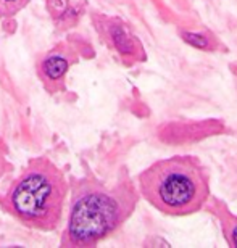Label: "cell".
<instances>
[{
  "instance_id": "6da1fadb",
  "label": "cell",
  "mask_w": 237,
  "mask_h": 248,
  "mask_svg": "<svg viewBox=\"0 0 237 248\" xmlns=\"http://www.w3.org/2000/svg\"><path fill=\"white\" fill-rule=\"evenodd\" d=\"M137 202V188L127 177L111 186L94 176L76 179L71 187L60 245L65 248L97 247L129 219Z\"/></svg>"
},
{
  "instance_id": "7a4b0ae2",
  "label": "cell",
  "mask_w": 237,
  "mask_h": 248,
  "mask_svg": "<svg viewBox=\"0 0 237 248\" xmlns=\"http://www.w3.org/2000/svg\"><path fill=\"white\" fill-rule=\"evenodd\" d=\"M68 192L60 168L47 156H36L8 186L0 205L24 227L52 232L62 224Z\"/></svg>"
},
{
  "instance_id": "3957f363",
  "label": "cell",
  "mask_w": 237,
  "mask_h": 248,
  "mask_svg": "<svg viewBox=\"0 0 237 248\" xmlns=\"http://www.w3.org/2000/svg\"><path fill=\"white\" fill-rule=\"evenodd\" d=\"M139 193L168 216H189L210 198V179L195 156L182 155L155 161L137 177Z\"/></svg>"
},
{
  "instance_id": "277c9868",
  "label": "cell",
  "mask_w": 237,
  "mask_h": 248,
  "mask_svg": "<svg viewBox=\"0 0 237 248\" xmlns=\"http://www.w3.org/2000/svg\"><path fill=\"white\" fill-rule=\"evenodd\" d=\"M78 62L76 48L68 42H58L44 52L36 62V74L44 91L50 95L65 92L68 74Z\"/></svg>"
},
{
  "instance_id": "5b68a950",
  "label": "cell",
  "mask_w": 237,
  "mask_h": 248,
  "mask_svg": "<svg viewBox=\"0 0 237 248\" xmlns=\"http://www.w3.org/2000/svg\"><path fill=\"white\" fill-rule=\"evenodd\" d=\"M92 23L103 44L113 48L123 60L132 63L141 57L142 48L139 41L132 36V32L121 19L107 16V15H95L92 18Z\"/></svg>"
},
{
  "instance_id": "8992f818",
  "label": "cell",
  "mask_w": 237,
  "mask_h": 248,
  "mask_svg": "<svg viewBox=\"0 0 237 248\" xmlns=\"http://www.w3.org/2000/svg\"><path fill=\"white\" fill-rule=\"evenodd\" d=\"M46 8L58 31L75 28L82 15L81 7L73 0H46Z\"/></svg>"
},
{
  "instance_id": "52a82bcc",
  "label": "cell",
  "mask_w": 237,
  "mask_h": 248,
  "mask_svg": "<svg viewBox=\"0 0 237 248\" xmlns=\"http://www.w3.org/2000/svg\"><path fill=\"white\" fill-rule=\"evenodd\" d=\"M213 208H215L213 211L216 213V217H218V221H220L221 231H223V235L226 242H228V245L237 248V216L233 215V213L229 211V208L220 200H216V205Z\"/></svg>"
},
{
  "instance_id": "ba28073f",
  "label": "cell",
  "mask_w": 237,
  "mask_h": 248,
  "mask_svg": "<svg viewBox=\"0 0 237 248\" xmlns=\"http://www.w3.org/2000/svg\"><path fill=\"white\" fill-rule=\"evenodd\" d=\"M181 37L182 41L189 46L195 47V48H200V50H205V52H213L216 50V42L215 39L208 36L206 32H194V31H181Z\"/></svg>"
},
{
  "instance_id": "9c48e42d",
  "label": "cell",
  "mask_w": 237,
  "mask_h": 248,
  "mask_svg": "<svg viewBox=\"0 0 237 248\" xmlns=\"http://www.w3.org/2000/svg\"><path fill=\"white\" fill-rule=\"evenodd\" d=\"M31 0H0V19H10L24 10Z\"/></svg>"
},
{
  "instance_id": "30bf717a",
  "label": "cell",
  "mask_w": 237,
  "mask_h": 248,
  "mask_svg": "<svg viewBox=\"0 0 237 248\" xmlns=\"http://www.w3.org/2000/svg\"><path fill=\"white\" fill-rule=\"evenodd\" d=\"M10 168H12V165H10V161H8V147L2 139V136H0V177H2Z\"/></svg>"
}]
</instances>
